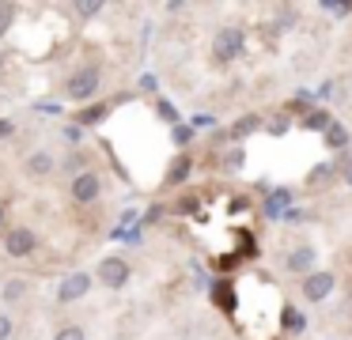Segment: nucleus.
Masks as SVG:
<instances>
[{
  "instance_id": "1",
  "label": "nucleus",
  "mask_w": 352,
  "mask_h": 340,
  "mask_svg": "<svg viewBox=\"0 0 352 340\" xmlns=\"http://www.w3.org/2000/svg\"><path fill=\"white\" fill-rule=\"evenodd\" d=\"M99 87H102V72H99L95 65H87V68H80V72L69 76V83H65V95H69L72 102H87V98L99 95Z\"/></svg>"
},
{
  "instance_id": "2",
  "label": "nucleus",
  "mask_w": 352,
  "mask_h": 340,
  "mask_svg": "<svg viewBox=\"0 0 352 340\" xmlns=\"http://www.w3.org/2000/svg\"><path fill=\"white\" fill-rule=\"evenodd\" d=\"M99 284L102 287H110V291H118V287H125L129 284V276H133V269H129V261L125 257H102L99 261Z\"/></svg>"
},
{
  "instance_id": "3",
  "label": "nucleus",
  "mask_w": 352,
  "mask_h": 340,
  "mask_svg": "<svg viewBox=\"0 0 352 340\" xmlns=\"http://www.w3.org/2000/svg\"><path fill=\"white\" fill-rule=\"evenodd\" d=\"M239 53H243V30H239V27L216 30V38H212V57H216V60H235Z\"/></svg>"
},
{
  "instance_id": "4",
  "label": "nucleus",
  "mask_w": 352,
  "mask_h": 340,
  "mask_svg": "<svg viewBox=\"0 0 352 340\" xmlns=\"http://www.w3.org/2000/svg\"><path fill=\"white\" fill-rule=\"evenodd\" d=\"M333 287H337V276L333 272H311V276L303 280V299L307 302H326L329 295H333Z\"/></svg>"
},
{
  "instance_id": "5",
  "label": "nucleus",
  "mask_w": 352,
  "mask_h": 340,
  "mask_svg": "<svg viewBox=\"0 0 352 340\" xmlns=\"http://www.w3.org/2000/svg\"><path fill=\"white\" fill-rule=\"evenodd\" d=\"M87 291H91V276H87V272H72V276H65L61 287H57V302L69 306V302H80Z\"/></svg>"
},
{
  "instance_id": "6",
  "label": "nucleus",
  "mask_w": 352,
  "mask_h": 340,
  "mask_svg": "<svg viewBox=\"0 0 352 340\" xmlns=\"http://www.w3.org/2000/svg\"><path fill=\"white\" fill-rule=\"evenodd\" d=\"M99 193H102V178L95 170H84V174L72 178V201L91 204V201H99Z\"/></svg>"
},
{
  "instance_id": "7",
  "label": "nucleus",
  "mask_w": 352,
  "mask_h": 340,
  "mask_svg": "<svg viewBox=\"0 0 352 340\" xmlns=\"http://www.w3.org/2000/svg\"><path fill=\"white\" fill-rule=\"evenodd\" d=\"M34 246H38V234H34L31 227H12L8 238H4L8 257H27V253H34Z\"/></svg>"
},
{
  "instance_id": "8",
  "label": "nucleus",
  "mask_w": 352,
  "mask_h": 340,
  "mask_svg": "<svg viewBox=\"0 0 352 340\" xmlns=\"http://www.w3.org/2000/svg\"><path fill=\"white\" fill-rule=\"evenodd\" d=\"M314 261H318L314 246H296L288 257H284V269H288V272H307V276H311V272H318V269H314Z\"/></svg>"
},
{
  "instance_id": "9",
  "label": "nucleus",
  "mask_w": 352,
  "mask_h": 340,
  "mask_svg": "<svg viewBox=\"0 0 352 340\" xmlns=\"http://www.w3.org/2000/svg\"><path fill=\"white\" fill-rule=\"evenodd\" d=\"M54 174V155L50 151H34L27 159V178H50Z\"/></svg>"
},
{
  "instance_id": "10",
  "label": "nucleus",
  "mask_w": 352,
  "mask_h": 340,
  "mask_svg": "<svg viewBox=\"0 0 352 340\" xmlns=\"http://www.w3.org/2000/svg\"><path fill=\"white\" fill-rule=\"evenodd\" d=\"M193 174V163H190V155H178L175 163H170V170H167V185H182L186 178Z\"/></svg>"
},
{
  "instance_id": "11",
  "label": "nucleus",
  "mask_w": 352,
  "mask_h": 340,
  "mask_svg": "<svg viewBox=\"0 0 352 340\" xmlns=\"http://www.w3.org/2000/svg\"><path fill=\"white\" fill-rule=\"evenodd\" d=\"M326 148H333V151L349 148V128H344L341 121H333V125L326 128Z\"/></svg>"
},
{
  "instance_id": "12",
  "label": "nucleus",
  "mask_w": 352,
  "mask_h": 340,
  "mask_svg": "<svg viewBox=\"0 0 352 340\" xmlns=\"http://www.w3.org/2000/svg\"><path fill=\"white\" fill-rule=\"evenodd\" d=\"M254 128H258V117H254V113H246L243 121H235V125H231V136L239 140V136H250Z\"/></svg>"
},
{
  "instance_id": "13",
  "label": "nucleus",
  "mask_w": 352,
  "mask_h": 340,
  "mask_svg": "<svg viewBox=\"0 0 352 340\" xmlns=\"http://www.w3.org/2000/svg\"><path fill=\"white\" fill-rule=\"evenodd\" d=\"M23 295H27V284H23V280H8V284H4V299H8V302H19Z\"/></svg>"
},
{
  "instance_id": "14",
  "label": "nucleus",
  "mask_w": 352,
  "mask_h": 340,
  "mask_svg": "<svg viewBox=\"0 0 352 340\" xmlns=\"http://www.w3.org/2000/svg\"><path fill=\"white\" fill-rule=\"evenodd\" d=\"M54 340H87V337H84L80 325H61V329L54 332Z\"/></svg>"
},
{
  "instance_id": "15",
  "label": "nucleus",
  "mask_w": 352,
  "mask_h": 340,
  "mask_svg": "<svg viewBox=\"0 0 352 340\" xmlns=\"http://www.w3.org/2000/svg\"><path fill=\"white\" fill-rule=\"evenodd\" d=\"M307 125H311V128H322V133H326V128L333 125V117H329L326 110H314L311 117H307Z\"/></svg>"
},
{
  "instance_id": "16",
  "label": "nucleus",
  "mask_w": 352,
  "mask_h": 340,
  "mask_svg": "<svg viewBox=\"0 0 352 340\" xmlns=\"http://www.w3.org/2000/svg\"><path fill=\"white\" fill-rule=\"evenodd\" d=\"M12 23H16V8H12V4H0V34H8Z\"/></svg>"
},
{
  "instance_id": "17",
  "label": "nucleus",
  "mask_w": 352,
  "mask_h": 340,
  "mask_svg": "<svg viewBox=\"0 0 352 340\" xmlns=\"http://www.w3.org/2000/svg\"><path fill=\"white\" fill-rule=\"evenodd\" d=\"M102 117H107V106H91V110L80 113V121H84V125H95V121H102Z\"/></svg>"
},
{
  "instance_id": "18",
  "label": "nucleus",
  "mask_w": 352,
  "mask_h": 340,
  "mask_svg": "<svg viewBox=\"0 0 352 340\" xmlns=\"http://www.w3.org/2000/svg\"><path fill=\"white\" fill-rule=\"evenodd\" d=\"M292 201V193L288 189H276L273 193V201H269V216H276V212H280V204H288Z\"/></svg>"
},
{
  "instance_id": "19",
  "label": "nucleus",
  "mask_w": 352,
  "mask_h": 340,
  "mask_svg": "<svg viewBox=\"0 0 352 340\" xmlns=\"http://www.w3.org/2000/svg\"><path fill=\"white\" fill-rule=\"evenodd\" d=\"M12 329H16V325H12V317H8V314H0V340H8Z\"/></svg>"
},
{
  "instance_id": "20",
  "label": "nucleus",
  "mask_w": 352,
  "mask_h": 340,
  "mask_svg": "<svg viewBox=\"0 0 352 340\" xmlns=\"http://www.w3.org/2000/svg\"><path fill=\"white\" fill-rule=\"evenodd\" d=\"M193 140V128H175V144H190Z\"/></svg>"
},
{
  "instance_id": "21",
  "label": "nucleus",
  "mask_w": 352,
  "mask_h": 340,
  "mask_svg": "<svg viewBox=\"0 0 352 340\" xmlns=\"http://www.w3.org/2000/svg\"><path fill=\"white\" fill-rule=\"evenodd\" d=\"M326 174H329V166H318V170L311 174V185H314V181H318V185H322V181H326Z\"/></svg>"
},
{
  "instance_id": "22",
  "label": "nucleus",
  "mask_w": 352,
  "mask_h": 340,
  "mask_svg": "<svg viewBox=\"0 0 352 340\" xmlns=\"http://www.w3.org/2000/svg\"><path fill=\"white\" fill-rule=\"evenodd\" d=\"M99 8H102V4H80L76 12H80V15H95V12H99Z\"/></svg>"
},
{
  "instance_id": "23",
  "label": "nucleus",
  "mask_w": 352,
  "mask_h": 340,
  "mask_svg": "<svg viewBox=\"0 0 352 340\" xmlns=\"http://www.w3.org/2000/svg\"><path fill=\"white\" fill-rule=\"evenodd\" d=\"M239 163H243V151H231V155H228V166H231V170H235Z\"/></svg>"
},
{
  "instance_id": "24",
  "label": "nucleus",
  "mask_w": 352,
  "mask_h": 340,
  "mask_svg": "<svg viewBox=\"0 0 352 340\" xmlns=\"http://www.w3.org/2000/svg\"><path fill=\"white\" fill-rule=\"evenodd\" d=\"M0 136H12V121H0Z\"/></svg>"
},
{
  "instance_id": "25",
  "label": "nucleus",
  "mask_w": 352,
  "mask_h": 340,
  "mask_svg": "<svg viewBox=\"0 0 352 340\" xmlns=\"http://www.w3.org/2000/svg\"><path fill=\"white\" fill-rule=\"evenodd\" d=\"M0 227H4V208H0Z\"/></svg>"
},
{
  "instance_id": "26",
  "label": "nucleus",
  "mask_w": 352,
  "mask_h": 340,
  "mask_svg": "<svg viewBox=\"0 0 352 340\" xmlns=\"http://www.w3.org/2000/svg\"><path fill=\"white\" fill-rule=\"evenodd\" d=\"M349 306H352V295H349Z\"/></svg>"
}]
</instances>
